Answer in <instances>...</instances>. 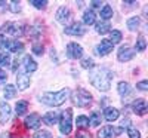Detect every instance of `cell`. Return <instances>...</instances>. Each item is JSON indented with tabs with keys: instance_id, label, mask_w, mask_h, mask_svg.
Returning a JSON list of instances; mask_svg holds the SVG:
<instances>
[{
	"instance_id": "cell-1",
	"label": "cell",
	"mask_w": 148,
	"mask_h": 138,
	"mask_svg": "<svg viewBox=\"0 0 148 138\" xmlns=\"http://www.w3.org/2000/svg\"><path fill=\"white\" fill-rule=\"evenodd\" d=\"M89 80L90 83L96 88L98 91L107 92L111 88V80H113V73L111 70L105 68V67H96L90 71L89 74Z\"/></svg>"
},
{
	"instance_id": "cell-2",
	"label": "cell",
	"mask_w": 148,
	"mask_h": 138,
	"mask_svg": "<svg viewBox=\"0 0 148 138\" xmlns=\"http://www.w3.org/2000/svg\"><path fill=\"white\" fill-rule=\"evenodd\" d=\"M68 95H70V89L65 88V89L59 91V92H46V94H43L40 101L46 106H51V107H59L67 101Z\"/></svg>"
},
{
	"instance_id": "cell-3",
	"label": "cell",
	"mask_w": 148,
	"mask_h": 138,
	"mask_svg": "<svg viewBox=\"0 0 148 138\" xmlns=\"http://www.w3.org/2000/svg\"><path fill=\"white\" fill-rule=\"evenodd\" d=\"M71 101L74 103V106H77V107H88L92 103V94L88 92L86 89H83V88H79V89L73 91Z\"/></svg>"
},
{
	"instance_id": "cell-4",
	"label": "cell",
	"mask_w": 148,
	"mask_h": 138,
	"mask_svg": "<svg viewBox=\"0 0 148 138\" xmlns=\"http://www.w3.org/2000/svg\"><path fill=\"white\" fill-rule=\"evenodd\" d=\"M59 131L64 135H70L73 131V110L67 108L65 111H62L61 115V120H59Z\"/></svg>"
},
{
	"instance_id": "cell-5",
	"label": "cell",
	"mask_w": 148,
	"mask_h": 138,
	"mask_svg": "<svg viewBox=\"0 0 148 138\" xmlns=\"http://www.w3.org/2000/svg\"><path fill=\"white\" fill-rule=\"evenodd\" d=\"M2 33L5 34H10L14 37H18V36H22L24 34V27L18 22H6L3 28H2Z\"/></svg>"
},
{
	"instance_id": "cell-6",
	"label": "cell",
	"mask_w": 148,
	"mask_h": 138,
	"mask_svg": "<svg viewBox=\"0 0 148 138\" xmlns=\"http://www.w3.org/2000/svg\"><path fill=\"white\" fill-rule=\"evenodd\" d=\"M135 49H132L130 46H127V45H125V46H120V49H119V52H117V58H119V61H121V62H126V61H130L133 57H135Z\"/></svg>"
},
{
	"instance_id": "cell-7",
	"label": "cell",
	"mask_w": 148,
	"mask_h": 138,
	"mask_svg": "<svg viewBox=\"0 0 148 138\" xmlns=\"http://www.w3.org/2000/svg\"><path fill=\"white\" fill-rule=\"evenodd\" d=\"M67 57L71 59H79L83 57V48L77 43H68L67 45Z\"/></svg>"
},
{
	"instance_id": "cell-8",
	"label": "cell",
	"mask_w": 148,
	"mask_h": 138,
	"mask_svg": "<svg viewBox=\"0 0 148 138\" xmlns=\"http://www.w3.org/2000/svg\"><path fill=\"white\" fill-rule=\"evenodd\" d=\"M64 31L68 36H83L86 33V28L83 27L82 22H73L71 26H68V27L64 28Z\"/></svg>"
},
{
	"instance_id": "cell-9",
	"label": "cell",
	"mask_w": 148,
	"mask_h": 138,
	"mask_svg": "<svg viewBox=\"0 0 148 138\" xmlns=\"http://www.w3.org/2000/svg\"><path fill=\"white\" fill-rule=\"evenodd\" d=\"M56 21L58 22H61V24H64V26H65V24L71 19V10L67 8V6H61L58 10H56Z\"/></svg>"
},
{
	"instance_id": "cell-10",
	"label": "cell",
	"mask_w": 148,
	"mask_h": 138,
	"mask_svg": "<svg viewBox=\"0 0 148 138\" xmlns=\"http://www.w3.org/2000/svg\"><path fill=\"white\" fill-rule=\"evenodd\" d=\"M113 48H114V45L111 43L108 39H104V40H101V43L96 46V54L98 55H101V57H104V55H108L111 51H113Z\"/></svg>"
},
{
	"instance_id": "cell-11",
	"label": "cell",
	"mask_w": 148,
	"mask_h": 138,
	"mask_svg": "<svg viewBox=\"0 0 148 138\" xmlns=\"http://www.w3.org/2000/svg\"><path fill=\"white\" fill-rule=\"evenodd\" d=\"M24 123H25V126L30 128V129H37V128L40 126V123H42V117L37 115V113H31L30 116L25 117Z\"/></svg>"
},
{
	"instance_id": "cell-12",
	"label": "cell",
	"mask_w": 148,
	"mask_h": 138,
	"mask_svg": "<svg viewBox=\"0 0 148 138\" xmlns=\"http://www.w3.org/2000/svg\"><path fill=\"white\" fill-rule=\"evenodd\" d=\"M132 108H133V111L136 113V115L144 116L145 113H147V101H145L144 98H138V99H135L133 104H132Z\"/></svg>"
},
{
	"instance_id": "cell-13",
	"label": "cell",
	"mask_w": 148,
	"mask_h": 138,
	"mask_svg": "<svg viewBox=\"0 0 148 138\" xmlns=\"http://www.w3.org/2000/svg\"><path fill=\"white\" fill-rule=\"evenodd\" d=\"M10 117V107L8 103L0 101V123H6Z\"/></svg>"
},
{
	"instance_id": "cell-14",
	"label": "cell",
	"mask_w": 148,
	"mask_h": 138,
	"mask_svg": "<svg viewBox=\"0 0 148 138\" xmlns=\"http://www.w3.org/2000/svg\"><path fill=\"white\" fill-rule=\"evenodd\" d=\"M30 76L25 73H18V76H16V83H18V88L19 89H27V88L30 86Z\"/></svg>"
},
{
	"instance_id": "cell-15",
	"label": "cell",
	"mask_w": 148,
	"mask_h": 138,
	"mask_svg": "<svg viewBox=\"0 0 148 138\" xmlns=\"http://www.w3.org/2000/svg\"><path fill=\"white\" fill-rule=\"evenodd\" d=\"M119 115H120V111H119L117 108H114V107H107V108L104 110V117H105V120H108V122L117 120V119H119Z\"/></svg>"
},
{
	"instance_id": "cell-16",
	"label": "cell",
	"mask_w": 148,
	"mask_h": 138,
	"mask_svg": "<svg viewBox=\"0 0 148 138\" xmlns=\"http://www.w3.org/2000/svg\"><path fill=\"white\" fill-rule=\"evenodd\" d=\"M8 52H14V54H21L24 51V45L18 40H9L8 48H6Z\"/></svg>"
},
{
	"instance_id": "cell-17",
	"label": "cell",
	"mask_w": 148,
	"mask_h": 138,
	"mask_svg": "<svg viewBox=\"0 0 148 138\" xmlns=\"http://www.w3.org/2000/svg\"><path fill=\"white\" fill-rule=\"evenodd\" d=\"M24 68H25V71L27 73H33V71H36L37 70V62L30 57V55H25L24 57Z\"/></svg>"
},
{
	"instance_id": "cell-18",
	"label": "cell",
	"mask_w": 148,
	"mask_h": 138,
	"mask_svg": "<svg viewBox=\"0 0 148 138\" xmlns=\"http://www.w3.org/2000/svg\"><path fill=\"white\" fill-rule=\"evenodd\" d=\"M42 120H43V123L52 126V125L58 123V113L56 111H49V113H46V115L42 117Z\"/></svg>"
},
{
	"instance_id": "cell-19",
	"label": "cell",
	"mask_w": 148,
	"mask_h": 138,
	"mask_svg": "<svg viewBox=\"0 0 148 138\" xmlns=\"http://www.w3.org/2000/svg\"><path fill=\"white\" fill-rule=\"evenodd\" d=\"M113 137H116L113 126H104L98 131V138H113Z\"/></svg>"
},
{
	"instance_id": "cell-20",
	"label": "cell",
	"mask_w": 148,
	"mask_h": 138,
	"mask_svg": "<svg viewBox=\"0 0 148 138\" xmlns=\"http://www.w3.org/2000/svg\"><path fill=\"white\" fill-rule=\"evenodd\" d=\"M95 28H96V33H99V34H107V33H110L111 30V26H110V22L108 21H101V22H98L96 26H95Z\"/></svg>"
},
{
	"instance_id": "cell-21",
	"label": "cell",
	"mask_w": 148,
	"mask_h": 138,
	"mask_svg": "<svg viewBox=\"0 0 148 138\" xmlns=\"http://www.w3.org/2000/svg\"><path fill=\"white\" fill-rule=\"evenodd\" d=\"M95 12L88 9V10H84V14H83V22L86 24V26H92V24L95 22Z\"/></svg>"
},
{
	"instance_id": "cell-22",
	"label": "cell",
	"mask_w": 148,
	"mask_h": 138,
	"mask_svg": "<svg viewBox=\"0 0 148 138\" xmlns=\"http://www.w3.org/2000/svg\"><path fill=\"white\" fill-rule=\"evenodd\" d=\"M27 110H28V103H27V101L21 99V101L16 103V106H15V113H16V116H22Z\"/></svg>"
},
{
	"instance_id": "cell-23",
	"label": "cell",
	"mask_w": 148,
	"mask_h": 138,
	"mask_svg": "<svg viewBox=\"0 0 148 138\" xmlns=\"http://www.w3.org/2000/svg\"><path fill=\"white\" fill-rule=\"evenodd\" d=\"M117 91L121 97H126V95L130 94V85L127 82H120L119 86H117Z\"/></svg>"
},
{
	"instance_id": "cell-24",
	"label": "cell",
	"mask_w": 148,
	"mask_h": 138,
	"mask_svg": "<svg viewBox=\"0 0 148 138\" xmlns=\"http://www.w3.org/2000/svg\"><path fill=\"white\" fill-rule=\"evenodd\" d=\"M3 92H5L6 99H12V98H15V97H16V88H15L14 85H6Z\"/></svg>"
},
{
	"instance_id": "cell-25",
	"label": "cell",
	"mask_w": 148,
	"mask_h": 138,
	"mask_svg": "<svg viewBox=\"0 0 148 138\" xmlns=\"http://www.w3.org/2000/svg\"><path fill=\"white\" fill-rule=\"evenodd\" d=\"M101 18H102L104 21L113 18V8H111L110 5H105V6L101 9Z\"/></svg>"
},
{
	"instance_id": "cell-26",
	"label": "cell",
	"mask_w": 148,
	"mask_h": 138,
	"mask_svg": "<svg viewBox=\"0 0 148 138\" xmlns=\"http://www.w3.org/2000/svg\"><path fill=\"white\" fill-rule=\"evenodd\" d=\"M101 120H102L101 113H99V111H92L90 119H89V123L92 125V126H98V125L101 123Z\"/></svg>"
},
{
	"instance_id": "cell-27",
	"label": "cell",
	"mask_w": 148,
	"mask_h": 138,
	"mask_svg": "<svg viewBox=\"0 0 148 138\" xmlns=\"http://www.w3.org/2000/svg\"><path fill=\"white\" fill-rule=\"evenodd\" d=\"M139 22H141V21H139V17H132V18L127 19L126 24H127V28L133 31V30H136V28L139 27Z\"/></svg>"
},
{
	"instance_id": "cell-28",
	"label": "cell",
	"mask_w": 148,
	"mask_h": 138,
	"mask_svg": "<svg viewBox=\"0 0 148 138\" xmlns=\"http://www.w3.org/2000/svg\"><path fill=\"white\" fill-rule=\"evenodd\" d=\"M147 48V40L144 36H139L136 39V46H135V51H139V52H144Z\"/></svg>"
},
{
	"instance_id": "cell-29",
	"label": "cell",
	"mask_w": 148,
	"mask_h": 138,
	"mask_svg": "<svg viewBox=\"0 0 148 138\" xmlns=\"http://www.w3.org/2000/svg\"><path fill=\"white\" fill-rule=\"evenodd\" d=\"M10 64V55L8 52H0V68L8 67Z\"/></svg>"
},
{
	"instance_id": "cell-30",
	"label": "cell",
	"mask_w": 148,
	"mask_h": 138,
	"mask_svg": "<svg viewBox=\"0 0 148 138\" xmlns=\"http://www.w3.org/2000/svg\"><path fill=\"white\" fill-rule=\"evenodd\" d=\"M121 37H123L121 31H119V30H113V31H111V39H110V42L113 43V45L120 43V42H121Z\"/></svg>"
},
{
	"instance_id": "cell-31",
	"label": "cell",
	"mask_w": 148,
	"mask_h": 138,
	"mask_svg": "<svg viewBox=\"0 0 148 138\" xmlns=\"http://www.w3.org/2000/svg\"><path fill=\"white\" fill-rule=\"evenodd\" d=\"M76 125H77V128H89V119L86 117V116H79L77 120H76Z\"/></svg>"
},
{
	"instance_id": "cell-32",
	"label": "cell",
	"mask_w": 148,
	"mask_h": 138,
	"mask_svg": "<svg viewBox=\"0 0 148 138\" xmlns=\"http://www.w3.org/2000/svg\"><path fill=\"white\" fill-rule=\"evenodd\" d=\"M30 5H33L37 9H45L47 2H46V0H42V2H40V0H30Z\"/></svg>"
},
{
	"instance_id": "cell-33",
	"label": "cell",
	"mask_w": 148,
	"mask_h": 138,
	"mask_svg": "<svg viewBox=\"0 0 148 138\" xmlns=\"http://www.w3.org/2000/svg\"><path fill=\"white\" fill-rule=\"evenodd\" d=\"M33 138H52V134L49 132V131H37L34 135H33Z\"/></svg>"
},
{
	"instance_id": "cell-34",
	"label": "cell",
	"mask_w": 148,
	"mask_h": 138,
	"mask_svg": "<svg viewBox=\"0 0 148 138\" xmlns=\"http://www.w3.org/2000/svg\"><path fill=\"white\" fill-rule=\"evenodd\" d=\"M93 66H95V62H93L92 58H84V59H82V67H83V68H93Z\"/></svg>"
},
{
	"instance_id": "cell-35",
	"label": "cell",
	"mask_w": 148,
	"mask_h": 138,
	"mask_svg": "<svg viewBox=\"0 0 148 138\" xmlns=\"http://www.w3.org/2000/svg\"><path fill=\"white\" fill-rule=\"evenodd\" d=\"M43 51H45V48H43L42 43H34L33 45V52L36 55H43Z\"/></svg>"
},
{
	"instance_id": "cell-36",
	"label": "cell",
	"mask_w": 148,
	"mask_h": 138,
	"mask_svg": "<svg viewBox=\"0 0 148 138\" xmlns=\"http://www.w3.org/2000/svg\"><path fill=\"white\" fill-rule=\"evenodd\" d=\"M127 135H129V138H141L139 131H138V129H135V128H132V126L127 128Z\"/></svg>"
},
{
	"instance_id": "cell-37",
	"label": "cell",
	"mask_w": 148,
	"mask_h": 138,
	"mask_svg": "<svg viewBox=\"0 0 148 138\" xmlns=\"http://www.w3.org/2000/svg\"><path fill=\"white\" fill-rule=\"evenodd\" d=\"M10 10L14 12V14H16V12H19L21 10V6H19V3L18 2H10Z\"/></svg>"
},
{
	"instance_id": "cell-38",
	"label": "cell",
	"mask_w": 148,
	"mask_h": 138,
	"mask_svg": "<svg viewBox=\"0 0 148 138\" xmlns=\"http://www.w3.org/2000/svg\"><path fill=\"white\" fill-rule=\"evenodd\" d=\"M136 88H138L139 91H147L148 89V82L147 80H142V82L136 83Z\"/></svg>"
},
{
	"instance_id": "cell-39",
	"label": "cell",
	"mask_w": 148,
	"mask_h": 138,
	"mask_svg": "<svg viewBox=\"0 0 148 138\" xmlns=\"http://www.w3.org/2000/svg\"><path fill=\"white\" fill-rule=\"evenodd\" d=\"M6 79H8V74H6V71H5L3 68H0V83L5 82Z\"/></svg>"
},
{
	"instance_id": "cell-40",
	"label": "cell",
	"mask_w": 148,
	"mask_h": 138,
	"mask_svg": "<svg viewBox=\"0 0 148 138\" xmlns=\"http://www.w3.org/2000/svg\"><path fill=\"white\" fill-rule=\"evenodd\" d=\"M76 138H90V135H89V134H86V132H82V134H77Z\"/></svg>"
},
{
	"instance_id": "cell-41",
	"label": "cell",
	"mask_w": 148,
	"mask_h": 138,
	"mask_svg": "<svg viewBox=\"0 0 148 138\" xmlns=\"http://www.w3.org/2000/svg\"><path fill=\"white\" fill-rule=\"evenodd\" d=\"M101 5H102L101 2H92V6L96 8V9H98V8H101Z\"/></svg>"
},
{
	"instance_id": "cell-42",
	"label": "cell",
	"mask_w": 148,
	"mask_h": 138,
	"mask_svg": "<svg viewBox=\"0 0 148 138\" xmlns=\"http://www.w3.org/2000/svg\"><path fill=\"white\" fill-rule=\"evenodd\" d=\"M0 138H10V135L9 134H2V135H0Z\"/></svg>"
},
{
	"instance_id": "cell-43",
	"label": "cell",
	"mask_w": 148,
	"mask_h": 138,
	"mask_svg": "<svg viewBox=\"0 0 148 138\" xmlns=\"http://www.w3.org/2000/svg\"><path fill=\"white\" fill-rule=\"evenodd\" d=\"M3 5H6V2H0V8H2Z\"/></svg>"
}]
</instances>
